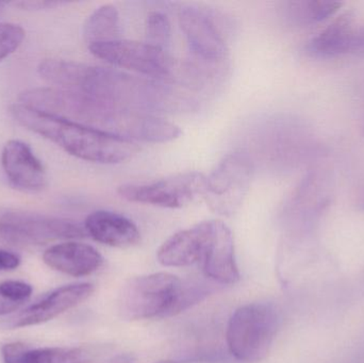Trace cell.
<instances>
[{
  "instance_id": "cell-23",
  "label": "cell",
  "mask_w": 364,
  "mask_h": 363,
  "mask_svg": "<svg viewBox=\"0 0 364 363\" xmlns=\"http://www.w3.org/2000/svg\"><path fill=\"white\" fill-rule=\"evenodd\" d=\"M25 36V30L21 26L0 23V62L18 49Z\"/></svg>"
},
{
  "instance_id": "cell-3",
  "label": "cell",
  "mask_w": 364,
  "mask_h": 363,
  "mask_svg": "<svg viewBox=\"0 0 364 363\" xmlns=\"http://www.w3.org/2000/svg\"><path fill=\"white\" fill-rule=\"evenodd\" d=\"M10 112L19 125L85 161L100 164L122 163L139 151L134 141L55 117L25 104H13Z\"/></svg>"
},
{
  "instance_id": "cell-24",
  "label": "cell",
  "mask_w": 364,
  "mask_h": 363,
  "mask_svg": "<svg viewBox=\"0 0 364 363\" xmlns=\"http://www.w3.org/2000/svg\"><path fill=\"white\" fill-rule=\"evenodd\" d=\"M65 2L60 1H19L14 2L15 6L23 9V10L30 11H40V10H48V9H53L55 6H62Z\"/></svg>"
},
{
  "instance_id": "cell-14",
  "label": "cell",
  "mask_w": 364,
  "mask_h": 363,
  "mask_svg": "<svg viewBox=\"0 0 364 363\" xmlns=\"http://www.w3.org/2000/svg\"><path fill=\"white\" fill-rule=\"evenodd\" d=\"M211 221L203 222L173 234L158 251V261L164 266L181 268L203 261L209 242Z\"/></svg>"
},
{
  "instance_id": "cell-30",
  "label": "cell",
  "mask_w": 364,
  "mask_h": 363,
  "mask_svg": "<svg viewBox=\"0 0 364 363\" xmlns=\"http://www.w3.org/2000/svg\"><path fill=\"white\" fill-rule=\"evenodd\" d=\"M359 207H360L361 210L364 211V196L363 200H360V202H359Z\"/></svg>"
},
{
  "instance_id": "cell-29",
  "label": "cell",
  "mask_w": 364,
  "mask_h": 363,
  "mask_svg": "<svg viewBox=\"0 0 364 363\" xmlns=\"http://www.w3.org/2000/svg\"><path fill=\"white\" fill-rule=\"evenodd\" d=\"M156 363H178V362H174V360H162V362H158Z\"/></svg>"
},
{
  "instance_id": "cell-10",
  "label": "cell",
  "mask_w": 364,
  "mask_h": 363,
  "mask_svg": "<svg viewBox=\"0 0 364 363\" xmlns=\"http://www.w3.org/2000/svg\"><path fill=\"white\" fill-rule=\"evenodd\" d=\"M93 292V285L87 283H73L58 288L27 308L4 320L0 326L6 330H17L46 323L78 306L87 300Z\"/></svg>"
},
{
  "instance_id": "cell-18",
  "label": "cell",
  "mask_w": 364,
  "mask_h": 363,
  "mask_svg": "<svg viewBox=\"0 0 364 363\" xmlns=\"http://www.w3.org/2000/svg\"><path fill=\"white\" fill-rule=\"evenodd\" d=\"M4 363H90L89 352L78 347L31 349L19 342L8 343L1 349Z\"/></svg>"
},
{
  "instance_id": "cell-4",
  "label": "cell",
  "mask_w": 364,
  "mask_h": 363,
  "mask_svg": "<svg viewBox=\"0 0 364 363\" xmlns=\"http://www.w3.org/2000/svg\"><path fill=\"white\" fill-rule=\"evenodd\" d=\"M279 326V311L271 303H252L240 307L227 327L229 352L239 362H261L269 354Z\"/></svg>"
},
{
  "instance_id": "cell-8",
  "label": "cell",
  "mask_w": 364,
  "mask_h": 363,
  "mask_svg": "<svg viewBox=\"0 0 364 363\" xmlns=\"http://www.w3.org/2000/svg\"><path fill=\"white\" fill-rule=\"evenodd\" d=\"M205 176L198 172L172 175L147 183H126L117 193L128 202L149 205L160 208L178 209L203 197Z\"/></svg>"
},
{
  "instance_id": "cell-22",
  "label": "cell",
  "mask_w": 364,
  "mask_h": 363,
  "mask_svg": "<svg viewBox=\"0 0 364 363\" xmlns=\"http://www.w3.org/2000/svg\"><path fill=\"white\" fill-rule=\"evenodd\" d=\"M210 289L207 285L201 283H188L183 285L181 283L179 288L178 293H177L176 300L174 305L171 308L168 317L178 315L186 309L190 308L193 305L203 300L205 296H209Z\"/></svg>"
},
{
  "instance_id": "cell-5",
  "label": "cell",
  "mask_w": 364,
  "mask_h": 363,
  "mask_svg": "<svg viewBox=\"0 0 364 363\" xmlns=\"http://www.w3.org/2000/svg\"><path fill=\"white\" fill-rule=\"evenodd\" d=\"M181 285V281L168 273L130 279L119 293V313L130 321L168 317Z\"/></svg>"
},
{
  "instance_id": "cell-20",
  "label": "cell",
  "mask_w": 364,
  "mask_h": 363,
  "mask_svg": "<svg viewBox=\"0 0 364 363\" xmlns=\"http://www.w3.org/2000/svg\"><path fill=\"white\" fill-rule=\"evenodd\" d=\"M335 0H306L289 2V17L299 25H312L326 21L335 15L342 6Z\"/></svg>"
},
{
  "instance_id": "cell-6",
  "label": "cell",
  "mask_w": 364,
  "mask_h": 363,
  "mask_svg": "<svg viewBox=\"0 0 364 363\" xmlns=\"http://www.w3.org/2000/svg\"><path fill=\"white\" fill-rule=\"evenodd\" d=\"M87 234L85 227L61 217L27 211H8L0 215V240L17 246L81 239Z\"/></svg>"
},
{
  "instance_id": "cell-28",
  "label": "cell",
  "mask_w": 364,
  "mask_h": 363,
  "mask_svg": "<svg viewBox=\"0 0 364 363\" xmlns=\"http://www.w3.org/2000/svg\"><path fill=\"white\" fill-rule=\"evenodd\" d=\"M134 356L129 355V354H124V355L117 356V357L112 358L108 363H134Z\"/></svg>"
},
{
  "instance_id": "cell-7",
  "label": "cell",
  "mask_w": 364,
  "mask_h": 363,
  "mask_svg": "<svg viewBox=\"0 0 364 363\" xmlns=\"http://www.w3.org/2000/svg\"><path fill=\"white\" fill-rule=\"evenodd\" d=\"M252 163L242 153H229L205 176L203 198L212 211L231 215L243 204L252 183Z\"/></svg>"
},
{
  "instance_id": "cell-25",
  "label": "cell",
  "mask_w": 364,
  "mask_h": 363,
  "mask_svg": "<svg viewBox=\"0 0 364 363\" xmlns=\"http://www.w3.org/2000/svg\"><path fill=\"white\" fill-rule=\"evenodd\" d=\"M21 259L18 256L11 251L0 249V272L4 271H12L18 268Z\"/></svg>"
},
{
  "instance_id": "cell-12",
  "label": "cell",
  "mask_w": 364,
  "mask_h": 363,
  "mask_svg": "<svg viewBox=\"0 0 364 363\" xmlns=\"http://www.w3.org/2000/svg\"><path fill=\"white\" fill-rule=\"evenodd\" d=\"M1 164L9 183L15 189L36 193L46 188L44 166L25 142L19 140L6 142L2 149Z\"/></svg>"
},
{
  "instance_id": "cell-21",
  "label": "cell",
  "mask_w": 364,
  "mask_h": 363,
  "mask_svg": "<svg viewBox=\"0 0 364 363\" xmlns=\"http://www.w3.org/2000/svg\"><path fill=\"white\" fill-rule=\"evenodd\" d=\"M146 43L164 50L170 45L172 27L170 19L164 13L154 11L147 15L145 23Z\"/></svg>"
},
{
  "instance_id": "cell-9",
  "label": "cell",
  "mask_w": 364,
  "mask_h": 363,
  "mask_svg": "<svg viewBox=\"0 0 364 363\" xmlns=\"http://www.w3.org/2000/svg\"><path fill=\"white\" fill-rule=\"evenodd\" d=\"M87 47L94 57L147 78H166L171 72L170 61L164 50L146 42L119 38Z\"/></svg>"
},
{
  "instance_id": "cell-17",
  "label": "cell",
  "mask_w": 364,
  "mask_h": 363,
  "mask_svg": "<svg viewBox=\"0 0 364 363\" xmlns=\"http://www.w3.org/2000/svg\"><path fill=\"white\" fill-rule=\"evenodd\" d=\"M356 31L354 27V16L352 13H346L338 17L318 36H314L308 43L306 49L312 57L323 59L339 57L352 53Z\"/></svg>"
},
{
  "instance_id": "cell-1",
  "label": "cell",
  "mask_w": 364,
  "mask_h": 363,
  "mask_svg": "<svg viewBox=\"0 0 364 363\" xmlns=\"http://www.w3.org/2000/svg\"><path fill=\"white\" fill-rule=\"evenodd\" d=\"M33 108L129 141L168 143L181 136L176 124L144 111L59 87H38L30 94Z\"/></svg>"
},
{
  "instance_id": "cell-11",
  "label": "cell",
  "mask_w": 364,
  "mask_h": 363,
  "mask_svg": "<svg viewBox=\"0 0 364 363\" xmlns=\"http://www.w3.org/2000/svg\"><path fill=\"white\" fill-rule=\"evenodd\" d=\"M179 23L190 50L196 57L210 63L224 59L226 43L213 19L205 11L195 6L181 9Z\"/></svg>"
},
{
  "instance_id": "cell-16",
  "label": "cell",
  "mask_w": 364,
  "mask_h": 363,
  "mask_svg": "<svg viewBox=\"0 0 364 363\" xmlns=\"http://www.w3.org/2000/svg\"><path fill=\"white\" fill-rule=\"evenodd\" d=\"M85 229L97 242L121 249L136 245L141 239L140 232L132 220L112 211L92 212L85 220Z\"/></svg>"
},
{
  "instance_id": "cell-31",
  "label": "cell",
  "mask_w": 364,
  "mask_h": 363,
  "mask_svg": "<svg viewBox=\"0 0 364 363\" xmlns=\"http://www.w3.org/2000/svg\"><path fill=\"white\" fill-rule=\"evenodd\" d=\"M6 6V2H1L0 1V13H1V11L4 10V6Z\"/></svg>"
},
{
  "instance_id": "cell-2",
  "label": "cell",
  "mask_w": 364,
  "mask_h": 363,
  "mask_svg": "<svg viewBox=\"0 0 364 363\" xmlns=\"http://www.w3.org/2000/svg\"><path fill=\"white\" fill-rule=\"evenodd\" d=\"M38 74L51 87L68 90L144 111L168 104L170 94L161 85L108 67L65 60L47 59Z\"/></svg>"
},
{
  "instance_id": "cell-27",
  "label": "cell",
  "mask_w": 364,
  "mask_h": 363,
  "mask_svg": "<svg viewBox=\"0 0 364 363\" xmlns=\"http://www.w3.org/2000/svg\"><path fill=\"white\" fill-rule=\"evenodd\" d=\"M352 53L364 57V27L357 30L356 34H355Z\"/></svg>"
},
{
  "instance_id": "cell-15",
  "label": "cell",
  "mask_w": 364,
  "mask_h": 363,
  "mask_svg": "<svg viewBox=\"0 0 364 363\" xmlns=\"http://www.w3.org/2000/svg\"><path fill=\"white\" fill-rule=\"evenodd\" d=\"M49 268L74 277L89 276L104 264V258L91 245L64 242L53 245L43 255Z\"/></svg>"
},
{
  "instance_id": "cell-13",
  "label": "cell",
  "mask_w": 364,
  "mask_h": 363,
  "mask_svg": "<svg viewBox=\"0 0 364 363\" xmlns=\"http://www.w3.org/2000/svg\"><path fill=\"white\" fill-rule=\"evenodd\" d=\"M203 264L205 276L212 281L223 285H232L239 281L232 234L222 221H211V232Z\"/></svg>"
},
{
  "instance_id": "cell-19",
  "label": "cell",
  "mask_w": 364,
  "mask_h": 363,
  "mask_svg": "<svg viewBox=\"0 0 364 363\" xmlns=\"http://www.w3.org/2000/svg\"><path fill=\"white\" fill-rule=\"evenodd\" d=\"M119 13L113 4L96 9L85 21L83 36L87 46L121 38Z\"/></svg>"
},
{
  "instance_id": "cell-26",
  "label": "cell",
  "mask_w": 364,
  "mask_h": 363,
  "mask_svg": "<svg viewBox=\"0 0 364 363\" xmlns=\"http://www.w3.org/2000/svg\"><path fill=\"white\" fill-rule=\"evenodd\" d=\"M23 305L13 300L4 290L0 288V315H11L18 310Z\"/></svg>"
}]
</instances>
